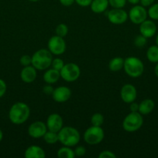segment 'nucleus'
<instances>
[{"label":"nucleus","instance_id":"obj_1","mask_svg":"<svg viewBox=\"0 0 158 158\" xmlns=\"http://www.w3.org/2000/svg\"><path fill=\"white\" fill-rule=\"evenodd\" d=\"M30 109L26 103L17 102L10 107L9 111V119L11 123L15 125L24 123L29 119Z\"/></svg>","mask_w":158,"mask_h":158},{"label":"nucleus","instance_id":"obj_2","mask_svg":"<svg viewBox=\"0 0 158 158\" xmlns=\"http://www.w3.org/2000/svg\"><path fill=\"white\" fill-rule=\"evenodd\" d=\"M58 141L67 147L76 146L80 141L78 131L72 127H63L58 133Z\"/></svg>","mask_w":158,"mask_h":158},{"label":"nucleus","instance_id":"obj_3","mask_svg":"<svg viewBox=\"0 0 158 158\" xmlns=\"http://www.w3.org/2000/svg\"><path fill=\"white\" fill-rule=\"evenodd\" d=\"M53 56L48 49H41L37 50L32 56V65L38 70H45L51 66Z\"/></svg>","mask_w":158,"mask_h":158},{"label":"nucleus","instance_id":"obj_4","mask_svg":"<svg viewBox=\"0 0 158 158\" xmlns=\"http://www.w3.org/2000/svg\"><path fill=\"white\" fill-rule=\"evenodd\" d=\"M123 69L129 77L137 78L143 73L144 65L137 57L129 56L124 60Z\"/></svg>","mask_w":158,"mask_h":158},{"label":"nucleus","instance_id":"obj_5","mask_svg":"<svg viewBox=\"0 0 158 158\" xmlns=\"http://www.w3.org/2000/svg\"><path fill=\"white\" fill-rule=\"evenodd\" d=\"M143 123L142 114L139 112H131L124 118L122 128L127 132H135L140 129Z\"/></svg>","mask_w":158,"mask_h":158},{"label":"nucleus","instance_id":"obj_6","mask_svg":"<svg viewBox=\"0 0 158 158\" xmlns=\"http://www.w3.org/2000/svg\"><path fill=\"white\" fill-rule=\"evenodd\" d=\"M105 133L101 127L91 126L84 133V140L89 145H96L103 140Z\"/></svg>","mask_w":158,"mask_h":158},{"label":"nucleus","instance_id":"obj_7","mask_svg":"<svg viewBox=\"0 0 158 158\" xmlns=\"http://www.w3.org/2000/svg\"><path fill=\"white\" fill-rule=\"evenodd\" d=\"M60 73V77L67 82H74L81 75V69L77 64L69 63L64 64Z\"/></svg>","mask_w":158,"mask_h":158},{"label":"nucleus","instance_id":"obj_8","mask_svg":"<svg viewBox=\"0 0 158 158\" xmlns=\"http://www.w3.org/2000/svg\"><path fill=\"white\" fill-rule=\"evenodd\" d=\"M48 50L53 55H62L66 50V43L63 37L54 35L49 40L47 43Z\"/></svg>","mask_w":158,"mask_h":158},{"label":"nucleus","instance_id":"obj_9","mask_svg":"<svg viewBox=\"0 0 158 158\" xmlns=\"http://www.w3.org/2000/svg\"><path fill=\"white\" fill-rule=\"evenodd\" d=\"M129 18L130 21L136 25H139L145 21L147 18V11L145 7L139 5H135L129 10Z\"/></svg>","mask_w":158,"mask_h":158},{"label":"nucleus","instance_id":"obj_10","mask_svg":"<svg viewBox=\"0 0 158 158\" xmlns=\"http://www.w3.org/2000/svg\"><path fill=\"white\" fill-rule=\"evenodd\" d=\"M128 17V13L122 9H112L107 14L108 21L114 25L123 24L126 22Z\"/></svg>","mask_w":158,"mask_h":158},{"label":"nucleus","instance_id":"obj_11","mask_svg":"<svg viewBox=\"0 0 158 158\" xmlns=\"http://www.w3.org/2000/svg\"><path fill=\"white\" fill-rule=\"evenodd\" d=\"M47 131L46 123L42 121H35L28 127V134L33 138H41Z\"/></svg>","mask_w":158,"mask_h":158},{"label":"nucleus","instance_id":"obj_12","mask_svg":"<svg viewBox=\"0 0 158 158\" xmlns=\"http://www.w3.org/2000/svg\"><path fill=\"white\" fill-rule=\"evenodd\" d=\"M137 96V91L133 85L127 83L122 86L120 90V97L122 101L125 103H131L134 102Z\"/></svg>","mask_w":158,"mask_h":158},{"label":"nucleus","instance_id":"obj_13","mask_svg":"<svg viewBox=\"0 0 158 158\" xmlns=\"http://www.w3.org/2000/svg\"><path fill=\"white\" fill-rule=\"evenodd\" d=\"M63 119L58 114H52L49 115L46 120V127L48 131L58 133L63 127Z\"/></svg>","mask_w":158,"mask_h":158},{"label":"nucleus","instance_id":"obj_14","mask_svg":"<svg viewBox=\"0 0 158 158\" xmlns=\"http://www.w3.org/2000/svg\"><path fill=\"white\" fill-rule=\"evenodd\" d=\"M71 97V90L67 86H59L54 89L52 97L54 101L57 103H64Z\"/></svg>","mask_w":158,"mask_h":158},{"label":"nucleus","instance_id":"obj_15","mask_svg":"<svg viewBox=\"0 0 158 158\" xmlns=\"http://www.w3.org/2000/svg\"><path fill=\"white\" fill-rule=\"evenodd\" d=\"M139 32L146 38H151L156 34V26L152 20H147L139 24Z\"/></svg>","mask_w":158,"mask_h":158},{"label":"nucleus","instance_id":"obj_16","mask_svg":"<svg viewBox=\"0 0 158 158\" xmlns=\"http://www.w3.org/2000/svg\"><path fill=\"white\" fill-rule=\"evenodd\" d=\"M37 69L30 65L27 66H23L20 73V78L22 81L26 83H33L37 78Z\"/></svg>","mask_w":158,"mask_h":158},{"label":"nucleus","instance_id":"obj_17","mask_svg":"<svg viewBox=\"0 0 158 158\" xmlns=\"http://www.w3.org/2000/svg\"><path fill=\"white\" fill-rule=\"evenodd\" d=\"M26 158H44L46 154L43 149L37 145H31L26 148L24 153Z\"/></svg>","mask_w":158,"mask_h":158},{"label":"nucleus","instance_id":"obj_18","mask_svg":"<svg viewBox=\"0 0 158 158\" xmlns=\"http://www.w3.org/2000/svg\"><path fill=\"white\" fill-rule=\"evenodd\" d=\"M60 78V71L57 70L55 69H47L43 74V80L47 84H53V83H57Z\"/></svg>","mask_w":158,"mask_h":158},{"label":"nucleus","instance_id":"obj_19","mask_svg":"<svg viewBox=\"0 0 158 158\" xmlns=\"http://www.w3.org/2000/svg\"><path fill=\"white\" fill-rule=\"evenodd\" d=\"M108 6H109L108 0H92L90 7L93 12L100 14L105 12Z\"/></svg>","mask_w":158,"mask_h":158},{"label":"nucleus","instance_id":"obj_20","mask_svg":"<svg viewBox=\"0 0 158 158\" xmlns=\"http://www.w3.org/2000/svg\"><path fill=\"white\" fill-rule=\"evenodd\" d=\"M155 107V103L150 99L143 100L140 103H139V110L138 112L142 115H147L153 110Z\"/></svg>","mask_w":158,"mask_h":158},{"label":"nucleus","instance_id":"obj_21","mask_svg":"<svg viewBox=\"0 0 158 158\" xmlns=\"http://www.w3.org/2000/svg\"><path fill=\"white\" fill-rule=\"evenodd\" d=\"M124 59L122 57H115L110 60L108 68L112 72H118L123 68Z\"/></svg>","mask_w":158,"mask_h":158},{"label":"nucleus","instance_id":"obj_22","mask_svg":"<svg viewBox=\"0 0 158 158\" xmlns=\"http://www.w3.org/2000/svg\"><path fill=\"white\" fill-rule=\"evenodd\" d=\"M147 60L153 63H158V46L153 45L150 46L147 51Z\"/></svg>","mask_w":158,"mask_h":158},{"label":"nucleus","instance_id":"obj_23","mask_svg":"<svg viewBox=\"0 0 158 158\" xmlns=\"http://www.w3.org/2000/svg\"><path fill=\"white\" fill-rule=\"evenodd\" d=\"M57 156L59 158H74L75 154L74 151H73L71 147L64 146L63 148H60L57 151Z\"/></svg>","mask_w":158,"mask_h":158},{"label":"nucleus","instance_id":"obj_24","mask_svg":"<svg viewBox=\"0 0 158 158\" xmlns=\"http://www.w3.org/2000/svg\"><path fill=\"white\" fill-rule=\"evenodd\" d=\"M43 137L44 141L48 144H54L58 141V134L50 131H46Z\"/></svg>","mask_w":158,"mask_h":158},{"label":"nucleus","instance_id":"obj_25","mask_svg":"<svg viewBox=\"0 0 158 158\" xmlns=\"http://www.w3.org/2000/svg\"><path fill=\"white\" fill-rule=\"evenodd\" d=\"M91 123L92 126L102 127V125L104 123V117L102 114L96 113L93 114L91 118Z\"/></svg>","mask_w":158,"mask_h":158},{"label":"nucleus","instance_id":"obj_26","mask_svg":"<svg viewBox=\"0 0 158 158\" xmlns=\"http://www.w3.org/2000/svg\"><path fill=\"white\" fill-rule=\"evenodd\" d=\"M148 16L153 20H158V3H153L147 11Z\"/></svg>","mask_w":158,"mask_h":158},{"label":"nucleus","instance_id":"obj_27","mask_svg":"<svg viewBox=\"0 0 158 158\" xmlns=\"http://www.w3.org/2000/svg\"><path fill=\"white\" fill-rule=\"evenodd\" d=\"M56 35H58V36L60 37H65L67 35H68V27L67 25H65L64 23H60L58 26L56 27L55 29Z\"/></svg>","mask_w":158,"mask_h":158},{"label":"nucleus","instance_id":"obj_28","mask_svg":"<svg viewBox=\"0 0 158 158\" xmlns=\"http://www.w3.org/2000/svg\"><path fill=\"white\" fill-rule=\"evenodd\" d=\"M147 38H146L145 36H143V35H139L135 38L134 40V45L137 48H143L146 46L147 44Z\"/></svg>","mask_w":158,"mask_h":158},{"label":"nucleus","instance_id":"obj_29","mask_svg":"<svg viewBox=\"0 0 158 158\" xmlns=\"http://www.w3.org/2000/svg\"><path fill=\"white\" fill-rule=\"evenodd\" d=\"M126 2V0H108V3L113 9H122Z\"/></svg>","mask_w":158,"mask_h":158},{"label":"nucleus","instance_id":"obj_30","mask_svg":"<svg viewBox=\"0 0 158 158\" xmlns=\"http://www.w3.org/2000/svg\"><path fill=\"white\" fill-rule=\"evenodd\" d=\"M64 66V63L63 60L60 58H56L53 59L50 66H52L53 69H55L57 70L60 71Z\"/></svg>","mask_w":158,"mask_h":158},{"label":"nucleus","instance_id":"obj_31","mask_svg":"<svg viewBox=\"0 0 158 158\" xmlns=\"http://www.w3.org/2000/svg\"><path fill=\"white\" fill-rule=\"evenodd\" d=\"M20 63L23 66H29L32 63V56L29 55L22 56L20 60Z\"/></svg>","mask_w":158,"mask_h":158},{"label":"nucleus","instance_id":"obj_32","mask_svg":"<svg viewBox=\"0 0 158 158\" xmlns=\"http://www.w3.org/2000/svg\"><path fill=\"white\" fill-rule=\"evenodd\" d=\"M99 158H116V155L110 151H103L99 154Z\"/></svg>","mask_w":158,"mask_h":158},{"label":"nucleus","instance_id":"obj_33","mask_svg":"<svg viewBox=\"0 0 158 158\" xmlns=\"http://www.w3.org/2000/svg\"><path fill=\"white\" fill-rule=\"evenodd\" d=\"M75 157H82L86 154V149L83 146H77L74 150Z\"/></svg>","mask_w":158,"mask_h":158},{"label":"nucleus","instance_id":"obj_34","mask_svg":"<svg viewBox=\"0 0 158 158\" xmlns=\"http://www.w3.org/2000/svg\"><path fill=\"white\" fill-rule=\"evenodd\" d=\"M6 89H7V86H6V82L0 79V98H2L5 95Z\"/></svg>","mask_w":158,"mask_h":158},{"label":"nucleus","instance_id":"obj_35","mask_svg":"<svg viewBox=\"0 0 158 158\" xmlns=\"http://www.w3.org/2000/svg\"><path fill=\"white\" fill-rule=\"evenodd\" d=\"M54 90V87L50 84L46 85V86H43V92L46 95H52Z\"/></svg>","mask_w":158,"mask_h":158},{"label":"nucleus","instance_id":"obj_36","mask_svg":"<svg viewBox=\"0 0 158 158\" xmlns=\"http://www.w3.org/2000/svg\"><path fill=\"white\" fill-rule=\"evenodd\" d=\"M92 0H75V2L81 7H87L91 5Z\"/></svg>","mask_w":158,"mask_h":158},{"label":"nucleus","instance_id":"obj_37","mask_svg":"<svg viewBox=\"0 0 158 158\" xmlns=\"http://www.w3.org/2000/svg\"><path fill=\"white\" fill-rule=\"evenodd\" d=\"M155 0H140L139 2L141 3V6H144V7H147V6H150L154 3Z\"/></svg>","mask_w":158,"mask_h":158},{"label":"nucleus","instance_id":"obj_38","mask_svg":"<svg viewBox=\"0 0 158 158\" xmlns=\"http://www.w3.org/2000/svg\"><path fill=\"white\" fill-rule=\"evenodd\" d=\"M59 1L64 6H71L75 2V0H59Z\"/></svg>","mask_w":158,"mask_h":158},{"label":"nucleus","instance_id":"obj_39","mask_svg":"<svg viewBox=\"0 0 158 158\" xmlns=\"http://www.w3.org/2000/svg\"><path fill=\"white\" fill-rule=\"evenodd\" d=\"M130 110L131 112H138V110H139V104L134 102H132L130 103Z\"/></svg>","mask_w":158,"mask_h":158},{"label":"nucleus","instance_id":"obj_40","mask_svg":"<svg viewBox=\"0 0 158 158\" xmlns=\"http://www.w3.org/2000/svg\"><path fill=\"white\" fill-rule=\"evenodd\" d=\"M127 2L130 3V4H133V5H136L139 2L140 0H126Z\"/></svg>","mask_w":158,"mask_h":158},{"label":"nucleus","instance_id":"obj_41","mask_svg":"<svg viewBox=\"0 0 158 158\" xmlns=\"http://www.w3.org/2000/svg\"><path fill=\"white\" fill-rule=\"evenodd\" d=\"M154 73H155V75H156V77L158 78V63H156V65L155 66Z\"/></svg>","mask_w":158,"mask_h":158},{"label":"nucleus","instance_id":"obj_42","mask_svg":"<svg viewBox=\"0 0 158 158\" xmlns=\"http://www.w3.org/2000/svg\"><path fill=\"white\" fill-rule=\"evenodd\" d=\"M2 139H3V132H2V131L0 129V142L2 140Z\"/></svg>","mask_w":158,"mask_h":158},{"label":"nucleus","instance_id":"obj_43","mask_svg":"<svg viewBox=\"0 0 158 158\" xmlns=\"http://www.w3.org/2000/svg\"><path fill=\"white\" fill-rule=\"evenodd\" d=\"M156 46H158V33H157V35H156Z\"/></svg>","mask_w":158,"mask_h":158},{"label":"nucleus","instance_id":"obj_44","mask_svg":"<svg viewBox=\"0 0 158 158\" xmlns=\"http://www.w3.org/2000/svg\"><path fill=\"white\" fill-rule=\"evenodd\" d=\"M29 2H37L40 1V0H28Z\"/></svg>","mask_w":158,"mask_h":158}]
</instances>
